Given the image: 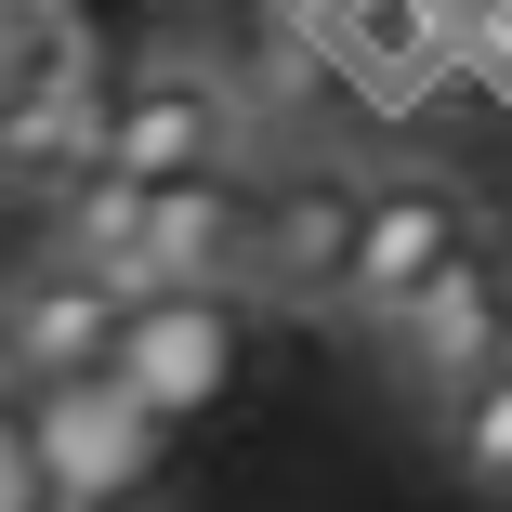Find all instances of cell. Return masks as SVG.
Returning a JSON list of instances; mask_svg holds the SVG:
<instances>
[{
    "label": "cell",
    "instance_id": "10",
    "mask_svg": "<svg viewBox=\"0 0 512 512\" xmlns=\"http://www.w3.org/2000/svg\"><path fill=\"white\" fill-rule=\"evenodd\" d=\"M0 512H66L53 473H40V447H27V421H0Z\"/></svg>",
    "mask_w": 512,
    "mask_h": 512
},
{
    "label": "cell",
    "instance_id": "6",
    "mask_svg": "<svg viewBox=\"0 0 512 512\" xmlns=\"http://www.w3.org/2000/svg\"><path fill=\"white\" fill-rule=\"evenodd\" d=\"M355 224H368V171H355V158H289V171L263 184V276H250V289L342 302V276H355Z\"/></svg>",
    "mask_w": 512,
    "mask_h": 512
},
{
    "label": "cell",
    "instance_id": "8",
    "mask_svg": "<svg viewBox=\"0 0 512 512\" xmlns=\"http://www.w3.org/2000/svg\"><path fill=\"white\" fill-rule=\"evenodd\" d=\"M434 447H447V473H460L473 499H512V368H486L473 394L434 407Z\"/></svg>",
    "mask_w": 512,
    "mask_h": 512
},
{
    "label": "cell",
    "instance_id": "5",
    "mask_svg": "<svg viewBox=\"0 0 512 512\" xmlns=\"http://www.w3.org/2000/svg\"><path fill=\"white\" fill-rule=\"evenodd\" d=\"M119 381L145 421H211V407L250 381V302L237 289H171V302H132V342H119Z\"/></svg>",
    "mask_w": 512,
    "mask_h": 512
},
{
    "label": "cell",
    "instance_id": "3",
    "mask_svg": "<svg viewBox=\"0 0 512 512\" xmlns=\"http://www.w3.org/2000/svg\"><path fill=\"white\" fill-rule=\"evenodd\" d=\"M27 447L53 473L66 512H145V486L171 473V421H145L132 381H53L27 394Z\"/></svg>",
    "mask_w": 512,
    "mask_h": 512
},
{
    "label": "cell",
    "instance_id": "4",
    "mask_svg": "<svg viewBox=\"0 0 512 512\" xmlns=\"http://www.w3.org/2000/svg\"><path fill=\"white\" fill-rule=\"evenodd\" d=\"M486 368H512V250H499V237H486L460 276H434V289L381 329V381H394V394H421V407L473 394Z\"/></svg>",
    "mask_w": 512,
    "mask_h": 512
},
{
    "label": "cell",
    "instance_id": "2",
    "mask_svg": "<svg viewBox=\"0 0 512 512\" xmlns=\"http://www.w3.org/2000/svg\"><path fill=\"white\" fill-rule=\"evenodd\" d=\"M237 145H250V106H237V79H224V53H145V66H119V106H106V171L119 184H211V171H237Z\"/></svg>",
    "mask_w": 512,
    "mask_h": 512
},
{
    "label": "cell",
    "instance_id": "12",
    "mask_svg": "<svg viewBox=\"0 0 512 512\" xmlns=\"http://www.w3.org/2000/svg\"><path fill=\"white\" fill-rule=\"evenodd\" d=\"M0 92H14V53H0Z\"/></svg>",
    "mask_w": 512,
    "mask_h": 512
},
{
    "label": "cell",
    "instance_id": "7",
    "mask_svg": "<svg viewBox=\"0 0 512 512\" xmlns=\"http://www.w3.org/2000/svg\"><path fill=\"white\" fill-rule=\"evenodd\" d=\"M0 316H14V355H27V381H40V394H53V381H119L132 302H119L106 276H79L66 250H40L14 289H0Z\"/></svg>",
    "mask_w": 512,
    "mask_h": 512
},
{
    "label": "cell",
    "instance_id": "11",
    "mask_svg": "<svg viewBox=\"0 0 512 512\" xmlns=\"http://www.w3.org/2000/svg\"><path fill=\"white\" fill-rule=\"evenodd\" d=\"M27 394H40V381H27V355H14V316H0V421H27Z\"/></svg>",
    "mask_w": 512,
    "mask_h": 512
},
{
    "label": "cell",
    "instance_id": "9",
    "mask_svg": "<svg viewBox=\"0 0 512 512\" xmlns=\"http://www.w3.org/2000/svg\"><path fill=\"white\" fill-rule=\"evenodd\" d=\"M460 106L512 119V0H486V14H460Z\"/></svg>",
    "mask_w": 512,
    "mask_h": 512
},
{
    "label": "cell",
    "instance_id": "1",
    "mask_svg": "<svg viewBox=\"0 0 512 512\" xmlns=\"http://www.w3.org/2000/svg\"><path fill=\"white\" fill-rule=\"evenodd\" d=\"M486 250V211H473V184L460 171H434V158H394V171H368V224H355V276H342V316L381 342L407 302H421L434 276H460Z\"/></svg>",
    "mask_w": 512,
    "mask_h": 512
}]
</instances>
